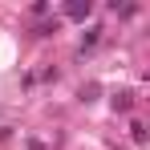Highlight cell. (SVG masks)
<instances>
[{"instance_id":"2","label":"cell","mask_w":150,"mask_h":150,"mask_svg":"<svg viewBox=\"0 0 150 150\" xmlns=\"http://www.w3.org/2000/svg\"><path fill=\"white\" fill-rule=\"evenodd\" d=\"M130 98H134V93L122 89V93H114V105H118V110H130Z\"/></svg>"},{"instance_id":"1","label":"cell","mask_w":150,"mask_h":150,"mask_svg":"<svg viewBox=\"0 0 150 150\" xmlns=\"http://www.w3.org/2000/svg\"><path fill=\"white\" fill-rule=\"evenodd\" d=\"M89 8H93V4H89V0H85V4H81V0H77V4H69V8H65V12H69V16H73V21H85V16H89Z\"/></svg>"},{"instance_id":"4","label":"cell","mask_w":150,"mask_h":150,"mask_svg":"<svg viewBox=\"0 0 150 150\" xmlns=\"http://www.w3.org/2000/svg\"><path fill=\"white\" fill-rule=\"evenodd\" d=\"M28 150H45V146H41V142H28Z\"/></svg>"},{"instance_id":"3","label":"cell","mask_w":150,"mask_h":150,"mask_svg":"<svg viewBox=\"0 0 150 150\" xmlns=\"http://www.w3.org/2000/svg\"><path fill=\"white\" fill-rule=\"evenodd\" d=\"M98 33H101V28H89V33L81 37V49H93V45H98Z\"/></svg>"}]
</instances>
